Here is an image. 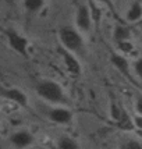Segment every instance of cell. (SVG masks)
Wrapping results in <instances>:
<instances>
[{
	"label": "cell",
	"instance_id": "cell-1",
	"mask_svg": "<svg viewBox=\"0 0 142 149\" xmlns=\"http://www.w3.org/2000/svg\"><path fill=\"white\" fill-rule=\"evenodd\" d=\"M36 92L40 97H43L47 102L52 103H61L64 102V92L61 89V86L54 82V81H42L36 85Z\"/></svg>",
	"mask_w": 142,
	"mask_h": 149
},
{
	"label": "cell",
	"instance_id": "cell-2",
	"mask_svg": "<svg viewBox=\"0 0 142 149\" xmlns=\"http://www.w3.org/2000/svg\"><path fill=\"white\" fill-rule=\"evenodd\" d=\"M58 38H60L61 45L71 52H77L79 49H82V46H84L82 36L78 33V31H75L74 28H70V26L61 28L58 32Z\"/></svg>",
	"mask_w": 142,
	"mask_h": 149
},
{
	"label": "cell",
	"instance_id": "cell-3",
	"mask_svg": "<svg viewBox=\"0 0 142 149\" xmlns=\"http://www.w3.org/2000/svg\"><path fill=\"white\" fill-rule=\"evenodd\" d=\"M6 36H7V40H8L10 46L13 47L14 50L17 53H19V54H22V56H25L26 47H28V40L21 33H18L17 31H14V29H7Z\"/></svg>",
	"mask_w": 142,
	"mask_h": 149
},
{
	"label": "cell",
	"instance_id": "cell-4",
	"mask_svg": "<svg viewBox=\"0 0 142 149\" xmlns=\"http://www.w3.org/2000/svg\"><path fill=\"white\" fill-rule=\"evenodd\" d=\"M75 22L77 26L81 31H89L92 25V11H90L85 4H81L78 7L77 14H75Z\"/></svg>",
	"mask_w": 142,
	"mask_h": 149
},
{
	"label": "cell",
	"instance_id": "cell-5",
	"mask_svg": "<svg viewBox=\"0 0 142 149\" xmlns=\"http://www.w3.org/2000/svg\"><path fill=\"white\" fill-rule=\"evenodd\" d=\"M10 142L13 143L15 148H26V146H29V145L33 143V135L29 131L19 130L17 132L11 134Z\"/></svg>",
	"mask_w": 142,
	"mask_h": 149
},
{
	"label": "cell",
	"instance_id": "cell-6",
	"mask_svg": "<svg viewBox=\"0 0 142 149\" xmlns=\"http://www.w3.org/2000/svg\"><path fill=\"white\" fill-rule=\"evenodd\" d=\"M47 116L53 123L57 124H68L72 120V113L65 107H53L49 110Z\"/></svg>",
	"mask_w": 142,
	"mask_h": 149
},
{
	"label": "cell",
	"instance_id": "cell-7",
	"mask_svg": "<svg viewBox=\"0 0 142 149\" xmlns=\"http://www.w3.org/2000/svg\"><path fill=\"white\" fill-rule=\"evenodd\" d=\"M1 95H3V97H6V99L19 104V106H26L28 104L26 95L18 88H3L1 89Z\"/></svg>",
	"mask_w": 142,
	"mask_h": 149
},
{
	"label": "cell",
	"instance_id": "cell-8",
	"mask_svg": "<svg viewBox=\"0 0 142 149\" xmlns=\"http://www.w3.org/2000/svg\"><path fill=\"white\" fill-rule=\"evenodd\" d=\"M63 58H64V64L67 67V70L74 74V75H78L81 72V64L78 63V60L70 52H63Z\"/></svg>",
	"mask_w": 142,
	"mask_h": 149
},
{
	"label": "cell",
	"instance_id": "cell-9",
	"mask_svg": "<svg viewBox=\"0 0 142 149\" xmlns=\"http://www.w3.org/2000/svg\"><path fill=\"white\" fill-rule=\"evenodd\" d=\"M141 18H142V4L135 1V3L131 4V7L127 11V19L129 22H135V21H138Z\"/></svg>",
	"mask_w": 142,
	"mask_h": 149
},
{
	"label": "cell",
	"instance_id": "cell-10",
	"mask_svg": "<svg viewBox=\"0 0 142 149\" xmlns=\"http://www.w3.org/2000/svg\"><path fill=\"white\" fill-rule=\"evenodd\" d=\"M110 60H111V63H113V65H114L116 68H118V70L121 72H124V74H128L129 64H128V61H127L125 57L120 56V54H111Z\"/></svg>",
	"mask_w": 142,
	"mask_h": 149
},
{
	"label": "cell",
	"instance_id": "cell-11",
	"mask_svg": "<svg viewBox=\"0 0 142 149\" xmlns=\"http://www.w3.org/2000/svg\"><path fill=\"white\" fill-rule=\"evenodd\" d=\"M129 35H131V31H129L127 26L123 25H117L114 28V32H113V36L117 42H121V40H128Z\"/></svg>",
	"mask_w": 142,
	"mask_h": 149
},
{
	"label": "cell",
	"instance_id": "cell-12",
	"mask_svg": "<svg viewBox=\"0 0 142 149\" xmlns=\"http://www.w3.org/2000/svg\"><path fill=\"white\" fill-rule=\"evenodd\" d=\"M45 6V0H24V7L29 13H38Z\"/></svg>",
	"mask_w": 142,
	"mask_h": 149
},
{
	"label": "cell",
	"instance_id": "cell-13",
	"mask_svg": "<svg viewBox=\"0 0 142 149\" xmlns=\"http://www.w3.org/2000/svg\"><path fill=\"white\" fill-rule=\"evenodd\" d=\"M57 146L61 149H75L78 148V142L74 141L72 138H70V136H61L58 139Z\"/></svg>",
	"mask_w": 142,
	"mask_h": 149
},
{
	"label": "cell",
	"instance_id": "cell-14",
	"mask_svg": "<svg viewBox=\"0 0 142 149\" xmlns=\"http://www.w3.org/2000/svg\"><path fill=\"white\" fill-rule=\"evenodd\" d=\"M123 113H124V110H121L117 104H111V107H110V114H111V117H113L116 121H118V120L121 118Z\"/></svg>",
	"mask_w": 142,
	"mask_h": 149
},
{
	"label": "cell",
	"instance_id": "cell-15",
	"mask_svg": "<svg viewBox=\"0 0 142 149\" xmlns=\"http://www.w3.org/2000/svg\"><path fill=\"white\" fill-rule=\"evenodd\" d=\"M118 43V49L121 50V52H125V53H129L132 49H134V46L131 42L128 40H121V42H117Z\"/></svg>",
	"mask_w": 142,
	"mask_h": 149
},
{
	"label": "cell",
	"instance_id": "cell-16",
	"mask_svg": "<svg viewBox=\"0 0 142 149\" xmlns=\"http://www.w3.org/2000/svg\"><path fill=\"white\" fill-rule=\"evenodd\" d=\"M124 148H128V149H141L142 148V143L135 141V139H129L125 143H123Z\"/></svg>",
	"mask_w": 142,
	"mask_h": 149
},
{
	"label": "cell",
	"instance_id": "cell-17",
	"mask_svg": "<svg viewBox=\"0 0 142 149\" xmlns=\"http://www.w3.org/2000/svg\"><path fill=\"white\" fill-rule=\"evenodd\" d=\"M134 70H135L136 75L142 78V57L138 58V60L135 61V64H134Z\"/></svg>",
	"mask_w": 142,
	"mask_h": 149
},
{
	"label": "cell",
	"instance_id": "cell-18",
	"mask_svg": "<svg viewBox=\"0 0 142 149\" xmlns=\"http://www.w3.org/2000/svg\"><path fill=\"white\" fill-rule=\"evenodd\" d=\"M135 109H136V111H138L139 114H142V96H138V97H136Z\"/></svg>",
	"mask_w": 142,
	"mask_h": 149
},
{
	"label": "cell",
	"instance_id": "cell-19",
	"mask_svg": "<svg viewBox=\"0 0 142 149\" xmlns=\"http://www.w3.org/2000/svg\"><path fill=\"white\" fill-rule=\"evenodd\" d=\"M134 123H135V125L138 127V128H142V114L141 116H138V117H135Z\"/></svg>",
	"mask_w": 142,
	"mask_h": 149
},
{
	"label": "cell",
	"instance_id": "cell-20",
	"mask_svg": "<svg viewBox=\"0 0 142 149\" xmlns=\"http://www.w3.org/2000/svg\"><path fill=\"white\" fill-rule=\"evenodd\" d=\"M97 1H100V3H106V4H107V6L113 7V6H111V3H110V0H97Z\"/></svg>",
	"mask_w": 142,
	"mask_h": 149
}]
</instances>
